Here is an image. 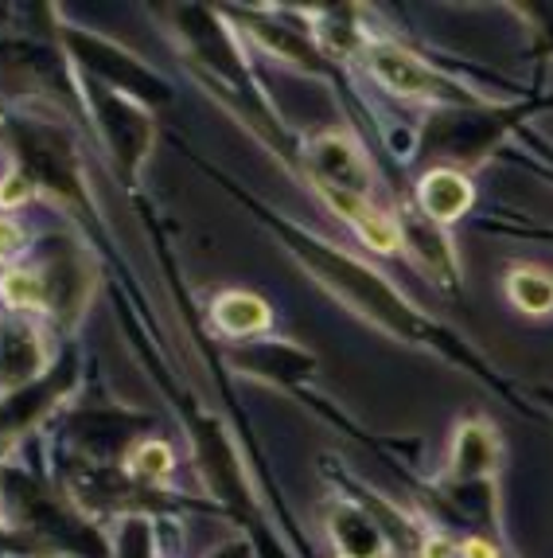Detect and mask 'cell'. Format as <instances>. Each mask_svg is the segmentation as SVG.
<instances>
[{"label":"cell","instance_id":"cell-1","mask_svg":"<svg viewBox=\"0 0 553 558\" xmlns=\"http://www.w3.org/2000/svg\"><path fill=\"white\" fill-rule=\"evenodd\" d=\"M285 239H288V251L305 262L308 270L332 289L335 298L347 301V305L355 308L359 317H367L374 328H382V332L402 340V344L425 348V352H437L441 360L460 363V367H468L480 383H488L491 391L511 395V387L499 379L495 367H488V360H483L476 348L464 344V336H456L452 328H444L441 320L421 313L409 298H402L374 266H362L359 258L335 251L332 242L316 239V234H308V231H296V227H285Z\"/></svg>","mask_w":553,"mask_h":558},{"label":"cell","instance_id":"cell-2","mask_svg":"<svg viewBox=\"0 0 553 558\" xmlns=\"http://www.w3.org/2000/svg\"><path fill=\"white\" fill-rule=\"evenodd\" d=\"M495 476L499 438L483 422H464L452 441L448 473L433 484V500L444 515L471 523V535L488 539L495 531Z\"/></svg>","mask_w":553,"mask_h":558},{"label":"cell","instance_id":"cell-3","mask_svg":"<svg viewBox=\"0 0 553 558\" xmlns=\"http://www.w3.org/2000/svg\"><path fill=\"white\" fill-rule=\"evenodd\" d=\"M359 56L367 59L370 75L379 78L386 90L402 94L406 102H433V106H441V110L444 106H456V110H460V106H476V98H471L464 86L441 78L421 56H414L409 47L394 44V39L362 36Z\"/></svg>","mask_w":553,"mask_h":558},{"label":"cell","instance_id":"cell-4","mask_svg":"<svg viewBox=\"0 0 553 558\" xmlns=\"http://www.w3.org/2000/svg\"><path fill=\"white\" fill-rule=\"evenodd\" d=\"M323 527L332 535L340 558H386L390 539L382 520L362 500H335L323 515Z\"/></svg>","mask_w":553,"mask_h":558},{"label":"cell","instance_id":"cell-5","mask_svg":"<svg viewBox=\"0 0 553 558\" xmlns=\"http://www.w3.org/2000/svg\"><path fill=\"white\" fill-rule=\"evenodd\" d=\"M417 211L429 219V223L444 227L456 223L460 215L471 211L476 204V187H471L468 172H456V168H429L421 180H417Z\"/></svg>","mask_w":553,"mask_h":558},{"label":"cell","instance_id":"cell-6","mask_svg":"<svg viewBox=\"0 0 553 558\" xmlns=\"http://www.w3.org/2000/svg\"><path fill=\"white\" fill-rule=\"evenodd\" d=\"M503 293L526 317H550L553 313V274L545 266L518 262L503 274Z\"/></svg>","mask_w":553,"mask_h":558},{"label":"cell","instance_id":"cell-7","mask_svg":"<svg viewBox=\"0 0 553 558\" xmlns=\"http://www.w3.org/2000/svg\"><path fill=\"white\" fill-rule=\"evenodd\" d=\"M214 328L226 336H254L269 328V305L254 293H222L214 301Z\"/></svg>","mask_w":553,"mask_h":558},{"label":"cell","instance_id":"cell-8","mask_svg":"<svg viewBox=\"0 0 553 558\" xmlns=\"http://www.w3.org/2000/svg\"><path fill=\"white\" fill-rule=\"evenodd\" d=\"M39 367V344L36 336L16 328L12 336L0 340V387H16V383L32 379Z\"/></svg>","mask_w":553,"mask_h":558},{"label":"cell","instance_id":"cell-9","mask_svg":"<svg viewBox=\"0 0 553 558\" xmlns=\"http://www.w3.org/2000/svg\"><path fill=\"white\" fill-rule=\"evenodd\" d=\"M0 298L9 301L12 308H36L47 301V281L39 278V274L12 270L0 278Z\"/></svg>","mask_w":553,"mask_h":558},{"label":"cell","instance_id":"cell-10","mask_svg":"<svg viewBox=\"0 0 553 558\" xmlns=\"http://www.w3.org/2000/svg\"><path fill=\"white\" fill-rule=\"evenodd\" d=\"M130 469L140 476V481L157 484L160 476L172 473V449H168L164 441H140V446L130 453Z\"/></svg>","mask_w":553,"mask_h":558},{"label":"cell","instance_id":"cell-11","mask_svg":"<svg viewBox=\"0 0 553 558\" xmlns=\"http://www.w3.org/2000/svg\"><path fill=\"white\" fill-rule=\"evenodd\" d=\"M20 246H24V231L12 223L9 215H0V262H9L12 254H20Z\"/></svg>","mask_w":553,"mask_h":558},{"label":"cell","instance_id":"cell-12","mask_svg":"<svg viewBox=\"0 0 553 558\" xmlns=\"http://www.w3.org/2000/svg\"><path fill=\"white\" fill-rule=\"evenodd\" d=\"M32 196V180L28 177H9L0 184V207H16Z\"/></svg>","mask_w":553,"mask_h":558},{"label":"cell","instance_id":"cell-13","mask_svg":"<svg viewBox=\"0 0 553 558\" xmlns=\"http://www.w3.org/2000/svg\"><path fill=\"white\" fill-rule=\"evenodd\" d=\"M518 234H526V239H542L553 246V227H518Z\"/></svg>","mask_w":553,"mask_h":558},{"label":"cell","instance_id":"cell-14","mask_svg":"<svg viewBox=\"0 0 553 558\" xmlns=\"http://www.w3.org/2000/svg\"><path fill=\"white\" fill-rule=\"evenodd\" d=\"M0 558H28V555H0Z\"/></svg>","mask_w":553,"mask_h":558}]
</instances>
